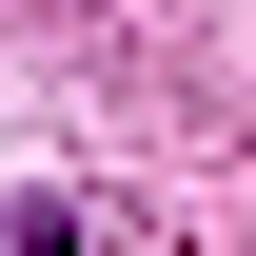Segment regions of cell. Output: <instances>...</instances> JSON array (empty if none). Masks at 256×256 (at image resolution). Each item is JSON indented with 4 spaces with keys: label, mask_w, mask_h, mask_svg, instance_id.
Returning a JSON list of instances; mask_svg holds the SVG:
<instances>
[{
    "label": "cell",
    "mask_w": 256,
    "mask_h": 256,
    "mask_svg": "<svg viewBox=\"0 0 256 256\" xmlns=\"http://www.w3.org/2000/svg\"><path fill=\"white\" fill-rule=\"evenodd\" d=\"M0 256H118V217H98V197H20V236Z\"/></svg>",
    "instance_id": "1"
}]
</instances>
